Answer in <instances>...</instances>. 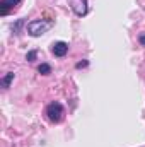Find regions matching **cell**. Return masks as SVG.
<instances>
[{"mask_svg":"<svg viewBox=\"0 0 145 147\" xmlns=\"http://www.w3.org/2000/svg\"><path fill=\"white\" fill-rule=\"evenodd\" d=\"M53 26V21H44V19H34V21H31L29 24H28V33L31 34V36H41V34H44L50 28Z\"/></svg>","mask_w":145,"mask_h":147,"instance_id":"1","label":"cell"},{"mask_svg":"<svg viewBox=\"0 0 145 147\" xmlns=\"http://www.w3.org/2000/svg\"><path fill=\"white\" fill-rule=\"evenodd\" d=\"M46 116H48V120H50L51 123H60V121L63 120V116H65V108H63V105L58 103V101L50 103L48 108H46Z\"/></svg>","mask_w":145,"mask_h":147,"instance_id":"2","label":"cell"},{"mask_svg":"<svg viewBox=\"0 0 145 147\" xmlns=\"http://www.w3.org/2000/svg\"><path fill=\"white\" fill-rule=\"evenodd\" d=\"M70 7H72L73 14H75L77 17H84V16L89 12L87 0H70Z\"/></svg>","mask_w":145,"mask_h":147,"instance_id":"3","label":"cell"},{"mask_svg":"<svg viewBox=\"0 0 145 147\" xmlns=\"http://www.w3.org/2000/svg\"><path fill=\"white\" fill-rule=\"evenodd\" d=\"M21 3H22V0H0V14L2 16H9Z\"/></svg>","mask_w":145,"mask_h":147,"instance_id":"4","label":"cell"},{"mask_svg":"<svg viewBox=\"0 0 145 147\" xmlns=\"http://www.w3.org/2000/svg\"><path fill=\"white\" fill-rule=\"evenodd\" d=\"M51 53H53L55 57H58V58L65 57V55L68 53V43H65V41H56V43H53V45H51Z\"/></svg>","mask_w":145,"mask_h":147,"instance_id":"5","label":"cell"},{"mask_svg":"<svg viewBox=\"0 0 145 147\" xmlns=\"http://www.w3.org/2000/svg\"><path fill=\"white\" fill-rule=\"evenodd\" d=\"M14 77H15V74L14 72H7L2 79H0V86H2L3 89H9V86H10V82L14 80Z\"/></svg>","mask_w":145,"mask_h":147,"instance_id":"6","label":"cell"},{"mask_svg":"<svg viewBox=\"0 0 145 147\" xmlns=\"http://www.w3.org/2000/svg\"><path fill=\"white\" fill-rule=\"evenodd\" d=\"M38 72L41 74V75H50V74H51V67H50L48 63H41V65L38 67Z\"/></svg>","mask_w":145,"mask_h":147,"instance_id":"7","label":"cell"},{"mask_svg":"<svg viewBox=\"0 0 145 147\" xmlns=\"http://www.w3.org/2000/svg\"><path fill=\"white\" fill-rule=\"evenodd\" d=\"M22 26H24V19H19V21L12 26V31H14L15 34H21V28H22Z\"/></svg>","mask_w":145,"mask_h":147,"instance_id":"8","label":"cell"},{"mask_svg":"<svg viewBox=\"0 0 145 147\" xmlns=\"http://www.w3.org/2000/svg\"><path fill=\"white\" fill-rule=\"evenodd\" d=\"M36 55H38L36 50H31V51H28V55H26V60H28V62H34V60H36Z\"/></svg>","mask_w":145,"mask_h":147,"instance_id":"9","label":"cell"},{"mask_svg":"<svg viewBox=\"0 0 145 147\" xmlns=\"http://www.w3.org/2000/svg\"><path fill=\"white\" fill-rule=\"evenodd\" d=\"M87 65H89L87 60H85V62H79V63H77V69H84V67H87Z\"/></svg>","mask_w":145,"mask_h":147,"instance_id":"10","label":"cell"},{"mask_svg":"<svg viewBox=\"0 0 145 147\" xmlns=\"http://www.w3.org/2000/svg\"><path fill=\"white\" fill-rule=\"evenodd\" d=\"M138 41H140V45H144V46H145V34H140Z\"/></svg>","mask_w":145,"mask_h":147,"instance_id":"11","label":"cell"}]
</instances>
